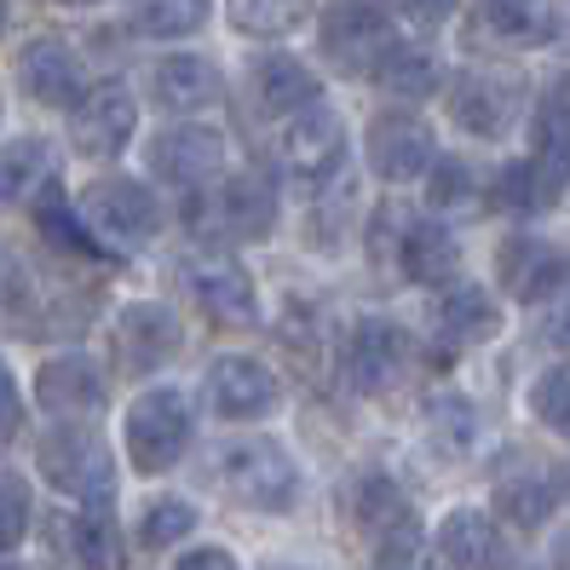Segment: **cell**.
Returning a JSON list of instances; mask_svg holds the SVG:
<instances>
[{
  "label": "cell",
  "mask_w": 570,
  "mask_h": 570,
  "mask_svg": "<svg viewBox=\"0 0 570 570\" xmlns=\"http://www.w3.org/2000/svg\"><path fill=\"white\" fill-rule=\"evenodd\" d=\"M397 7H404V18H410V23H421V29H439V23H450L455 0H397Z\"/></svg>",
  "instance_id": "cell-43"
},
{
  "label": "cell",
  "mask_w": 570,
  "mask_h": 570,
  "mask_svg": "<svg viewBox=\"0 0 570 570\" xmlns=\"http://www.w3.org/2000/svg\"><path fill=\"white\" fill-rule=\"evenodd\" d=\"M185 283H190V294H196V306H203L214 323H225V328H254L259 294H254V283H248V272H243L237 259H219V254L190 259V265H185Z\"/></svg>",
  "instance_id": "cell-18"
},
{
  "label": "cell",
  "mask_w": 570,
  "mask_h": 570,
  "mask_svg": "<svg viewBox=\"0 0 570 570\" xmlns=\"http://www.w3.org/2000/svg\"><path fill=\"white\" fill-rule=\"evenodd\" d=\"M564 185H570V174L548 167L535 150H530V156H519V161H508V167H501V174L490 179L495 208H513V214H542V208H553Z\"/></svg>",
  "instance_id": "cell-25"
},
{
  "label": "cell",
  "mask_w": 570,
  "mask_h": 570,
  "mask_svg": "<svg viewBox=\"0 0 570 570\" xmlns=\"http://www.w3.org/2000/svg\"><path fill=\"white\" fill-rule=\"evenodd\" d=\"M58 7H92V0H58Z\"/></svg>",
  "instance_id": "cell-46"
},
{
  "label": "cell",
  "mask_w": 570,
  "mask_h": 570,
  "mask_svg": "<svg viewBox=\"0 0 570 570\" xmlns=\"http://www.w3.org/2000/svg\"><path fill=\"white\" fill-rule=\"evenodd\" d=\"M7 570H18V564H7Z\"/></svg>",
  "instance_id": "cell-47"
},
{
  "label": "cell",
  "mask_w": 570,
  "mask_h": 570,
  "mask_svg": "<svg viewBox=\"0 0 570 570\" xmlns=\"http://www.w3.org/2000/svg\"><path fill=\"white\" fill-rule=\"evenodd\" d=\"M426 203L444 208V214L479 208V179H473V167L455 161V156H439V161L426 167Z\"/></svg>",
  "instance_id": "cell-37"
},
{
  "label": "cell",
  "mask_w": 570,
  "mask_h": 570,
  "mask_svg": "<svg viewBox=\"0 0 570 570\" xmlns=\"http://www.w3.org/2000/svg\"><path fill=\"white\" fill-rule=\"evenodd\" d=\"M36 397H41V410L63 415V421H81L92 410H105V368H98L87 352H63V357H47L41 363V375H36Z\"/></svg>",
  "instance_id": "cell-19"
},
{
  "label": "cell",
  "mask_w": 570,
  "mask_h": 570,
  "mask_svg": "<svg viewBox=\"0 0 570 570\" xmlns=\"http://www.w3.org/2000/svg\"><path fill=\"white\" fill-rule=\"evenodd\" d=\"M190 439H196V421H190V397L179 386H150V392L132 397L127 455H132L139 473H167V466H179Z\"/></svg>",
  "instance_id": "cell-3"
},
{
  "label": "cell",
  "mask_w": 570,
  "mask_h": 570,
  "mask_svg": "<svg viewBox=\"0 0 570 570\" xmlns=\"http://www.w3.org/2000/svg\"><path fill=\"white\" fill-rule=\"evenodd\" d=\"M426 439H432V450H439V455L461 461L466 450L479 444V410L466 404L461 392H432L426 397Z\"/></svg>",
  "instance_id": "cell-31"
},
{
  "label": "cell",
  "mask_w": 570,
  "mask_h": 570,
  "mask_svg": "<svg viewBox=\"0 0 570 570\" xmlns=\"http://www.w3.org/2000/svg\"><path fill=\"white\" fill-rule=\"evenodd\" d=\"M410 368V334L392 317H357L341 341V381L363 397L392 392Z\"/></svg>",
  "instance_id": "cell-6"
},
{
  "label": "cell",
  "mask_w": 570,
  "mask_h": 570,
  "mask_svg": "<svg viewBox=\"0 0 570 570\" xmlns=\"http://www.w3.org/2000/svg\"><path fill=\"white\" fill-rule=\"evenodd\" d=\"M52 145L36 139V132H18L12 145H0V203H36V196L52 185Z\"/></svg>",
  "instance_id": "cell-27"
},
{
  "label": "cell",
  "mask_w": 570,
  "mask_h": 570,
  "mask_svg": "<svg viewBox=\"0 0 570 570\" xmlns=\"http://www.w3.org/2000/svg\"><path fill=\"white\" fill-rule=\"evenodd\" d=\"M530 415L542 421L548 432H559V439H570V363H553L535 375L530 386Z\"/></svg>",
  "instance_id": "cell-39"
},
{
  "label": "cell",
  "mask_w": 570,
  "mask_h": 570,
  "mask_svg": "<svg viewBox=\"0 0 570 570\" xmlns=\"http://www.w3.org/2000/svg\"><path fill=\"white\" fill-rule=\"evenodd\" d=\"M346 508L363 530H375V535H392V530H410L415 524V508H410V495L397 479L386 473H357L346 484Z\"/></svg>",
  "instance_id": "cell-26"
},
{
  "label": "cell",
  "mask_w": 570,
  "mask_h": 570,
  "mask_svg": "<svg viewBox=\"0 0 570 570\" xmlns=\"http://www.w3.org/2000/svg\"><path fill=\"white\" fill-rule=\"evenodd\" d=\"M225 237L237 243H265L277 230V190L265 185L259 174H243V179H225L214 190V214H208Z\"/></svg>",
  "instance_id": "cell-23"
},
{
  "label": "cell",
  "mask_w": 570,
  "mask_h": 570,
  "mask_svg": "<svg viewBox=\"0 0 570 570\" xmlns=\"http://www.w3.org/2000/svg\"><path fill=\"white\" fill-rule=\"evenodd\" d=\"M501 334V306L479 283H450L439 299V341L444 346H484Z\"/></svg>",
  "instance_id": "cell-24"
},
{
  "label": "cell",
  "mask_w": 570,
  "mask_h": 570,
  "mask_svg": "<svg viewBox=\"0 0 570 570\" xmlns=\"http://www.w3.org/2000/svg\"><path fill=\"white\" fill-rule=\"evenodd\" d=\"M150 174L174 190H208L219 174H225V132L203 127V121H179L150 139Z\"/></svg>",
  "instance_id": "cell-8"
},
{
  "label": "cell",
  "mask_w": 570,
  "mask_h": 570,
  "mask_svg": "<svg viewBox=\"0 0 570 570\" xmlns=\"http://www.w3.org/2000/svg\"><path fill=\"white\" fill-rule=\"evenodd\" d=\"M196 530V508L185 495H156L150 508L139 513V548H174V542H185V535Z\"/></svg>",
  "instance_id": "cell-36"
},
{
  "label": "cell",
  "mask_w": 570,
  "mask_h": 570,
  "mask_svg": "<svg viewBox=\"0 0 570 570\" xmlns=\"http://www.w3.org/2000/svg\"><path fill=\"white\" fill-rule=\"evenodd\" d=\"M392 265L404 272L415 288H450L455 272H461V248L444 225H432V219H410L397 225V248H392Z\"/></svg>",
  "instance_id": "cell-21"
},
{
  "label": "cell",
  "mask_w": 570,
  "mask_h": 570,
  "mask_svg": "<svg viewBox=\"0 0 570 570\" xmlns=\"http://www.w3.org/2000/svg\"><path fill=\"white\" fill-rule=\"evenodd\" d=\"M174 570H237V559H230V548H214L208 542V548H190Z\"/></svg>",
  "instance_id": "cell-44"
},
{
  "label": "cell",
  "mask_w": 570,
  "mask_h": 570,
  "mask_svg": "<svg viewBox=\"0 0 570 570\" xmlns=\"http://www.w3.org/2000/svg\"><path fill=\"white\" fill-rule=\"evenodd\" d=\"M346 150H352V145H346V121L334 116L323 98H317V105H306V110H294V116H283L277 132H272L277 174H283L288 185H299V190L328 185V179L346 167Z\"/></svg>",
  "instance_id": "cell-2"
},
{
  "label": "cell",
  "mask_w": 570,
  "mask_h": 570,
  "mask_svg": "<svg viewBox=\"0 0 570 570\" xmlns=\"http://www.w3.org/2000/svg\"><path fill=\"white\" fill-rule=\"evenodd\" d=\"M150 98L156 110H174V116H203L225 98V76L219 63L203 52H167L150 63Z\"/></svg>",
  "instance_id": "cell-16"
},
{
  "label": "cell",
  "mask_w": 570,
  "mask_h": 570,
  "mask_svg": "<svg viewBox=\"0 0 570 570\" xmlns=\"http://www.w3.org/2000/svg\"><path fill=\"white\" fill-rule=\"evenodd\" d=\"M248 98H254L259 116L283 121V116H294V110L317 105L323 81H317L312 63H299V58H288V52H265V58L254 63V76H248Z\"/></svg>",
  "instance_id": "cell-22"
},
{
  "label": "cell",
  "mask_w": 570,
  "mask_h": 570,
  "mask_svg": "<svg viewBox=\"0 0 570 570\" xmlns=\"http://www.w3.org/2000/svg\"><path fill=\"white\" fill-rule=\"evenodd\" d=\"M36 466H41V479L58 495H76V501H87V508H110V501H116L110 444L98 439L92 426H81V421H58L47 439L36 444Z\"/></svg>",
  "instance_id": "cell-1"
},
{
  "label": "cell",
  "mask_w": 570,
  "mask_h": 570,
  "mask_svg": "<svg viewBox=\"0 0 570 570\" xmlns=\"http://www.w3.org/2000/svg\"><path fill=\"white\" fill-rule=\"evenodd\" d=\"M18 426H23V397H18V381H12L7 357H0V444L18 439Z\"/></svg>",
  "instance_id": "cell-41"
},
{
  "label": "cell",
  "mask_w": 570,
  "mask_h": 570,
  "mask_svg": "<svg viewBox=\"0 0 570 570\" xmlns=\"http://www.w3.org/2000/svg\"><path fill=\"white\" fill-rule=\"evenodd\" d=\"M18 87L47 110H76L81 92H87V70H81V52L63 41V36H36L18 47Z\"/></svg>",
  "instance_id": "cell-13"
},
{
  "label": "cell",
  "mask_w": 570,
  "mask_h": 570,
  "mask_svg": "<svg viewBox=\"0 0 570 570\" xmlns=\"http://www.w3.org/2000/svg\"><path fill=\"white\" fill-rule=\"evenodd\" d=\"M490 513H501L513 530H542L559 513V473L548 461H513L490 484Z\"/></svg>",
  "instance_id": "cell-17"
},
{
  "label": "cell",
  "mask_w": 570,
  "mask_h": 570,
  "mask_svg": "<svg viewBox=\"0 0 570 570\" xmlns=\"http://www.w3.org/2000/svg\"><path fill=\"white\" fill-rule=\"evenodd\" d=\"M283 570H294V564H283Z\"/></svg>",
  "instance_id": "cell-48"
},
{
  "label": "cell",
  "mask_w": 570,
  "mask_h": 570,
  "mask_svg": "<svg viewBox=\"0 0 570 570\" xmlns=\"http://www.w3.org/2000/svg\"><path fill=\"white\" fill-rule=\"evenodd\" d=\"M87 214L116 248H150L156 230H161L156 190H145L139 179H127V174L87 185Z\"/></svg>",
  "instance_id": "cell-12"
},
{
  "label": "cell",
  "mask_w": 570,
  "mask_h": 570,
  "mask_svg": "<svg viewBox=\"0 0 570 570\" xmlns=\"http://www.w3.org/2000/svg\"><path fill=\"white\" fill-rule=\"evenodd\" d=\"M29 208H36V225H41V237H47L52 248L81 254V259H105V254H110V243H98L92 230L81 225V214H76L70 203H63V190H52V185H47Z\"/></svg>",
  "instance_id": "cell-33"
},
{
  "label": "cell",
  "mask_w": 570,
  "mask_h": 570,
  "mask_svg": "<svg viewBox=\"0 0 570 570\" xmlns=\"http://www.w3.org/2000/svg\"><path fill=\"white\" fill-rule=\"evenodd\" d=\"M530 150L548 167L570 174V76H553L530 110Z\"/></svg>",
  "instance_id": "cell-29"
},
{
  "label": "cell",
  "mask_w": 570,
  "mask_h": 570,
  "mask_svg": "<svg viewBox=\"0 0 570 570\" xmlns=\"http://www.w3.org/2000/svg\"><path fill=\"white\" fill-rule=\"evenodd\" d=\"M570 277V254L548 237H508L495 248V283L524 306H548V294Z\"/></svg>",
  "instance_id": "cell-15"
},
{
  "label": "cell",
  "mask_w": 570,
  "mask_h": 570,
  "mask_svg": "<svg viewBox=\"0 0 570 570\" xmlns=\"http://www.w3.org/2000/svg\"><path fill=\"white\" fill-rule=\"evenodd\" d=\"M375 570H439V559H432L426 535L410 524V530L381 535V548H375Z\"/></svg>",
  "instance_id": "cell-40"
},
{
  "label": "cell",
  "mask_w": 570,
  "mask_h": 570,
  "mask_svg": "<svg viewBox=\"0 0 570 570\" xmlns=\"http://www.w3.org/2000/svg\"><path fill=\"white\" fill-rule=\"evenodd\" d=\"M317 0H225V18L237 36H254V41H277L288 29H299L312 18Z\"/></svg>",
  "instance_id": "cell-34"
},
{
  "label": "cell",
  "mask_w": 570,
  "mask_h": 570,
  "mask_svg": "<svg viewBox=\"0 0 570 570\" xmlns=\"http://www.w3.org/2000/svg\"><path fill=\"white\" fill-rule=\"evenodd\" d=\"M29 524H36V495H29V484L12 473V466H0V559L18 553Z\"/></svg>",
  "instance_id": "cell-38"
},
{
  "label": "cell",
  "mask_w": 570,
  "mask_h": 570,
  "mask_svg": "<svg viewBox=\"0 0 570 570\" xmlns=\"http://www.w3.org/2000/svg\"><path fill=\"white\" fill-rule=\"evenodd\" d=\"M317 41H323V58L334 63V70L375 76L386 63V52L397 47V29L381 7H368V0H341V7L323 18Z\"/></svg>",
  "instance_id": "cell-5"
},
{
  "label": "cell",
  "mask_w": 570,
  "mask_h": 570,
  "mask_svg": "<svg viewBox=\"0 0 570 570\" xmlns=\"http://www.w3.org/2000/svg\"><path fill=\"white\" fill-rule=\"evenodd\" d=\"M219 479H225V490L237 495L243 508H259V513H288L294 495H299L294 455L277 439H259V432L219 450Z\"/></svg>",
  "instance_id": "cell-4"
},
{
  "label": "cell",
  "mask_w": 570,
  "mask_h": 570,
  "mask_svg": "<svg viewBox=\"0 0 570 570\" xmlns=\"http://www.w3.org/2000/svg\"><path fill=\"white\" fill-rule=\"evenodd\" d=\"M63 535H70V553L81 559V570H127V548L110 508H87L81 501V513L63 519Z\"/></svg>",
  "instance_id": "cell-30"
},
{
  "label": "cell",
  "mask_w": 570,
  "mask_h": 570,
  "mask_svg": "<svg viewBox=\"0 0 570 570\" xmlns=\"http://www.w3.org/2000/svg\"><path fill=\"white\" fill-rule=\"evenodd\" d=\"M139 132V98L121 81H98L81 92V105L70 110V145L76 156H121Z\"/></svg>",
  "instance_id": "cell-11"
},
{
  "label": "cell",
  "mask_w": 570,
  "mask_h": 570,
  "mask_svg": "<svg viewBox=\"0 0 570 570\" xmlns=\"http://www.w3.org/2000/svg\"><path fill=\"white\" fill-rule=\"evenodd\" d=\"M179 346H185V328L156 299H132L110 323V352H116L121 375H156V368H167L179 357Z\"/></svg>",
  "instance_id": "cell-7"
},
{
  "label": "cell",
  "mask_w": 570,
  "mask_h": 570,
  "mask_svg": "<svg viewBox=\"0 0 570 570\" xmlns=\"http://www.w3.org/2000/svg\"><path fill=\"white\" fill-rule=\"evenodd\" d=\"M548 341L553 346H570V277L548 294Z\"/></svg>",
  "instance_id": "cell-42"
},
{
  "label": "cell",
  "mask_w": 570,
  "mask_h": 570,
  "mask_svg": "<svg viewBox=\"0 0 570 570\" xmlns=\"http://www.w3.org/2000/svg\"><path fill=\"white\" fill-rule=\"evenodd\" d=\"M439 559L450 570H513V548H508V535H501L495 513H479V508L444 513V524H439Z\"/></svg>",
  "instance_id": "cell-20"
},
{
  "label": "cell",
  "mask_w": 570,
  "mask_h": 570,
  "mask_svg": "<svg viewBox=\"0 0 570 570\" xmlns=\"http://www.w3.org/2000/svg\"><path fill=\"white\" fill-rule=\"evenodd\" d=\"M479 7H484V23L513 47H548L564 29L559 0H479Z\"/></svg>",
  "instance_id": "cell-28"
},
{
  "label": "cell",
  "mask_w": 570,
  "mask_h": 570,
  "mask_svg": "<svg viewBox=\"0 0 570 570\" xmlns=\"http://www.w3.org/2000/svg\"><path fill=\"white\" fill-rule=\"evenodd\" d=\"M375 81L392 98H432V92H439V81H444V70H439V58H432L426 47H404V41H397L386 52V63L375 70Z\"/></svg>",
  "instance_id": "cell-35"
},
{
  "label": "cell",
  "mask_w": 570,
  "mask_h": 570,
  "mask_svg": "<svg viewBox=\"0 0 570 570\" xmlns=\"http://www.w3.org/2000/svg\"><path fill=\"white\" fill-rule=\"evenodd\" d=\"M208 410L219 421H259V415H272L277 410V375L265 368L259 357L248 352H225L208 363Z\"/></svg>",
  "instance_id": "cell-14"
},
{
  "label": "cell",
  "mask_w": 570,
  "mask_h": 570,
  "mask_svg": "<svg viewBox=\"0 0 570 570\" xmlns=\"http://www.w3.org/2000/svg\"><path fill=\"white\" fill-rule=\"evenodd\" d=\"M208 23V0H132L127 29L145 41H179Z\"/></svg>",
  "instance_id": "cell-32"
},
{
  "label": "cell",
  "mask_w": 570,
  "mask_h": 570,
  "mask_svg": "<svg viewBox=\"0 0 570 570\" xmlns=\"http://www.w3.org/2000/svg\"><path fill=\"white\" fill-rule=\"evenodd\" d=\"M7 18H12V12H7V0H0V36H7Z\"/></svg>",
  "instance_id": "cell-45"
},
{
  "label": "cell",
  "mask_w": 570,
  "mask_h": 570,
  "mask_svg": "<svg viewBox=\"0 0 570 570\" xmlns=\"http://www.w3.org/2000/svg\"><path fill=\"white\" fill-rule=\"evenodd\" d=\"M363 150H368V167H375L386 185L426 179V167L439 161V139H432V127L415 110H381L368 121Z\"/></svg>",
  "instance_id": "cell-10"
},
{
  "label": "cell",
  "mask_w": 570,
  "mask_h": 570,
  "mask_svg": "<svg viewBox=\"0 0 570 570\" xmlns=\"http://www.w3.org/2000/svg\"><path fill=\"white\" fill-rule=\"evenodd\" d=\"M524 110V87L501 70H461L450 81V121L473 139H508Z\"/></svg>",
  "instance_id": "cell-9"
}]
</instances>
